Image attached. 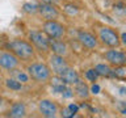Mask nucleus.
<instances>
[{
	"label": "nucleus",
	"instance_id": "f257e3e1",
	"mask_svg": "<svg viewBox=\"0 0 126 118\" xmlns=\"http://www.w3.org/2000/svg\"><path fill=\"white\" fill-rule=\"evenodd\" d=\"M8 49L11 50L12 54H15L18 59L22 60H30L34 58V47L32 43L22 41V39H15L8 43Z\"/></svg>",
	"mask_w": 126,
	"mask_h": 118
},
{
	"label": "nucleus",
	"instance_id": "f03ea898",
	"mask_svg": "<svg viewBox=\"0 0 126 118\" xmlns=\"http://www.w3.org/2000/svg\"><path fill=\"white\" fill-rule=\"evenodd\" d=\"M28 75L37 83H46L51 77V70L43 63H32L28 67Z\"/></svg>",
	"mask_w": 126,
	"mask_h": 118
},
{
	"label": "nucleus",
	"instance_id": "7ed1b4c3",
	"mask_svg": "<svg viewBox=\"0 0 126 118\" xmlns=\"http://www.w3.org/2000/svg\"><path fill=\"white\" fill-rule=\"evenodd\" d=\"M98 37H100L101 42L104 43L105 46L112 47V49H116V47L120 46V37H118V33L112 28L108 26H102L98 30Z\"/></svg>",
	"mask_w": 126,
	"mask_h": 118
},
{
	"label": "nucleus",
	"instance_id": "20e7f679",
	"mask_svg": "<svg viewBox=\"0 0 126 118\" xmlns=\"http://www.w3.org/2000/svg\"><path fill=\"white\" fill-rule=\"evenodd\" d=\"M43 33L51 39H61L66 34V28L57 20H49L43 24Z\"/></svg>",
	"mask_w": 126,
	"mask_h": 118
},
{
	"label": "nucleus",
	"instance_id": "39448f33",
	"mask_svg": "<svg viewBox=\"0 0 126 118\" xmlns=\"http://www.w3.org/2000/svg\"><path fill=\"white\" fill-rule=\"evenodd\" d=\"M29 39L33 45L37 47L39 51L47 53L50 50V38L43 33V31L38 30H32L29 33Z\"/></svg>",
	"mask_w": 126,
	"mask_h": 118
},
{
	"label": "nucleus",
	"instance_id": "423d86ee",
	"mask_svg": "<svg viewBox=\"0 0 126 118\" xmlns=\"http://www.w3.org/2000/svg\"><path fill=\"white\" fill-rule=\"evenodd\" d=\"M49 63H50L49 68L53 71L57 76H59V75L68 67V63L66 62L64 57H61V55H57V54L51 55L50 59H49Z\"/></svg>",
	"mask_w": 126,
	"mask_h": 118
},
{
	"label": "nucleus",
	"instance_id": "0eeeda50",
	"mask_svg": "<svg viewBox=\"0 0 126 118\" xmlns=\"http://www.w3.org/2000/svg\"><path fill=\"white\" fill-rule=\"evenodd\" d=\"M41 16L46 21L49 20H57L59 17V12L58 9L55 8V4H47V3H41L38 5V9H37Z\"/></svg>",
	"mask_w": 126,
	"mask_h": 118
},
{
	"label": "nucleus",
	"instance_id": "6e6552de",
	"mask_svg": "<svg viewBox=\"0 0 126 118\" xmlns=\"http://www.w3.org/2000/svg\"><path fill=\"white\" fill-rule=\"evenodd\" d=\"M38 108L42 116L47 118H53L58 113V105L51 100H41L38 104Z\"/></svg>",
	"mask_w": 126,
	"mask_h": 118
},
{
	"label": "nucleus",
	"instance_id": "1a4fd4ad",
	"mask_svg": "<svg viewBox=\"0 0 126 118\" xmlns=\"http://www.w3.org/2000/svg\"><path fill=\"white\" fill-rule=\"evenodd\" d=\"M20 64V59L12 53H1L0 54V67L5 70H15Z\"/></svg>",
	"mask_w": 126,
	"mask_h": 118
},
{
	"label": "nucleus",
	"instance_id": "9d476101",
	"mask_svg": "<svg viewBox=\"0 0 126 118\" xmlns=\"http://www.w3.org/2000/svg\"><path fill=\"white\" fill-rule=\"evenodd\" d=\"M105 58L108 60L109 64H112L114 67L117 66H125L126 63V55L122 51H117V50H108L105 53Z\"/></svg>",
	"mask_w": 126,
	"mask_h": 118
},
{
	"label": "nucleus",
	"instance_id": "9b49d317",
	"mask_svg": "<svg viewBox=\"0 0 126 118\" xmlns=\"http://www.w3.org/2000/svg\"><path fill=\"white\" fill-rule=\"evenodd\" d=\"M78 39L79 42L81 43L84 47L87 49H94L97 47V39L93 34L88 33V31H84V30H80L78 33Z\"/></svg>",
	"mask_w": 126,
	"mask_h": 118
},
{
	"label": "nucleus",
	"instance_id": "f8f14e48",
	"mask_svg": "<svg viewBox=\"0 0 126 118\" xmlns=\"http://www.w3.org/2000/svg\"><path fill=\"white\" fill-rule=\"evenodd\" d=\"M59 77L62 79V81L64 83V84H76L78 81H80L78 72L74 68H71L70 66L67 67L61 75H59Z\"/></svg>",
	"mask_w": 126,
	"mask_h": 118
},
{
	"label": "nucleus",
	"instance_id": "ddd939ff",
	"mask_svg": "<svg viewBox=\"0 0 126 118\" xmlns=\"http://www.w3.org/2000/svg\"><path fill=\"white\" fill-rule=\"evenodd\" d=\"M50 50H53L54 54L61 55V57H64L67 54V45L63 41H59V39H51L50 38Z\"/></svg>",
	"mask_w": 126,
	"mask_h": 118
},
{
	"label": "nucleus",
	"instance_id": "4468645a",
	"mask_svg": "<svg viewBox=\"0 0 126 118\" xmlns=\"http://www.w3.org/2000/svg\"><path fill=\"white\" fill-rule=\"evenodd\" d=\"M26 116V106L24 102H15L11 106L9 110V117L12 118H21Z\"/></svg>",
	"mask_w": 126,
	"mask_h": 118
},
{
	"label": "nucleus",
	"instance_id": "2eb2a0df",
	"mask_svg": "<svg viewBox=\"0 0 126 118\" xmlns=\"http://www.w3.org/2000/svg\"><path fill=\"white\" fill-rule=\"evenodd\" d=\"M49 80H50V83H51V87H53V89H54L57 93H62L63 90H64V89L67 88L66 84L62 81V79L59 77V76H57V75H55V76H54L53 79L50 77Z\"/></svg>",
	"mask_w": 126,
	"mask_h": 118
},
{
	"label": "nucleus",
	"instance_id": "dca6fc26",
	"mask_svg": "<svg viewBox=\"0 0 126 118\" xmlns=\"http://www.w3.org/2000/svg\"><path fill=\"white\" fill-rule=\"evenodd\" d=\"M76 93H78V96L79 97H81V98H87L89 96V89H88V85L84 84V83H81V81H78L76 84Z\"/></svg>",
	"mask_w": 126,
	"mask_h": 118
},
{
	"label": "nucleus",
	"instance_id": "f3484780",
	"mask_svg": "<svg viewBox=\"0 0 126 118\" xmlns=\"http://www.w3.org/2000/svg\"><path fill=\"white\" fill-rule=\"evenodd\" d=\"M93 70L96 71L98 76H106V77L112 76V68L108 64H97Z\"/></svg>",
	"mask_w": 126,
	"mask_h": 118
},
{
	"label": "nucleus",
	"instance_id": "a211bd4d",
	"mask_svg": "<svg viewBox=\"0 0 126 118\" xmlns=\"http://www.w3.org/2000/svg\"><path fill=\"white\" fill-rule=\"evenodd\" d=\"M112 76L120 80H125L126 79V67L125 66H117L114 70H112Z\"/></svg>",
	"mask_w": 126,
	"mask_h": 118
},
{
	"label": "nucleus",
	"instance_id": "6ab92c4d",
	"mask_svg": "<svg viewBox=\"0 0 126 118\" xmlns=\"http://www.w3.org/2000/svg\"><path fill=\"white\" fill-rule=\"evenodd\" d=\"M5 85L9 89H12V90H20L22 88V84L18 80H16V79H7V80H5Z\"/></svg>",
	"mask_w": 126,
	"mask_h": 118
},
{
	"label": "nucleus",
	"instance_id": "aec40b11",
	"mask_svg": "<svg viewBox=\"0 0 126 118\" xmlns=\"http://www.w3.org/2000/svg\"><path fill=\"white\" fill-rule=\"evenodd\" d=\"M37 9H38V5H34V4H32V3L24 4V11H25L26 13H35Z\"/></svg>",
	"mask_w": 126,
	"mask_h": 118
},
{
	"label": "nucleus",
	"instance_id": "412c9836",
	"mask_svg": "<svg viewBox=\"0 0 126 118\" xmlns=\"http://www.w3.org/2000/svg\"><path fill=\"white\" fill-rule=\"evenodd\" d=\"M97 76H98V75L96 74V71H94V70H88L85 72V77L88 79L89 81H93L94 83V81L97 80Z\"/></svg>",
	"mask_w": 126,
	"mask_h": 118
},
{
	"label": "nucleus",
	"instance_id": "4be33fe9",
	"mask_svg": "<svg viewBox=\"0 0 126 118\" xmlns=\"http://www.w3.org/2000/svg\"><path fill=\"white\" fill-rule=\"evenodd\" d=\"M16 80H18L20 83H28L29 81V75H26L25 72H18L16 75Z\"/></svg>",
	"mask_w": 126,
	"mask_h": 118
},
{
	"label": "nucleus",
	"instance_id": "5701e85b",
	"mask_svg": "<svg viewBox=\"0 0 126 118\" xmlns=\"http://www.w3.org/2000/svg\"><path fill=\"white\" fill-rule=\"evenodd\" d=\"M62 116H63V117H74L75 113H72L68 108H64V109L62 110Z\"/></svg>",
	"mask_w": 126,
	"mask_h": 118
},
{
	"label": "nucleus",
	"instance_id": "b1692460",
	"mask_svg": "<svg viewBox=\"0 0 126 118\" xmlns=\"http://www.w3.org/2000/svg\"><path fill=\"white\" fill-rule=\"evenodd\" d=\"M68 109H70V110H71V112H72V113H76L78 110H79V106H78V105H74V104H72V105H70V106H68Z\"/></svg>",
	"mask_w": 126,
	"mask_h": 118
},
{
	"label": "nucleus",
	"instance_id": "393cba45",
	"mask_svg": "<svg viewBox=\"0 0 126 118\" xmlns=\"http://www.w3.org/2000/svg\"><path fill=\"white\" fill-rule=\"evenodd\" d=\"M41 3H47V4H57L58 1H61V0H39Z\"/></svg>",
	"mask_w": 126,
	"mask_h": 118
},
{
	"label": "nucleus",
	"instance_id": "a878e982",
	"mask_svg": "<svg viewBox=\"0 0 126 118\" xmlns=\"http://www.w3.org/2000/svg\"><path fill=\"white\" fill-rule=\"evenodd\" d=\"M98 90H100V87L98 85H93L92 87V92L93 93H98Z\"/></svg>",
	"mask_w": 126,
	"mask_h": 118
},
{
	"label": "nucleus",
	"instance_id": "bb28decb",
	"mask_svg": "<svg viewBox=\"0 0 126 118\" xmlns=\"http://www.w3.org/2000/svg\"><path fill=\"white\" fill-rule=\"evenodd\" d=\"M120 41H122V43H126V33H122Z\"/></svg>",
	"mask_w": 126,
	"mask_h": 118
},
{
	"label": "nucleus",
	"instance_id": "cd10ccee",
	"mask_svg": "<svg viewBox=\"0 0 126 118\" xmlns=\"http://www.w3.org/2000/svg\"><path fill=\"white\" fill-rule=\"evenodd\" d=\"M0 104H1V100H0Z\"/></svg>",
	"mask_w": 126,
	"mask_h": 118
}]
</instances>
